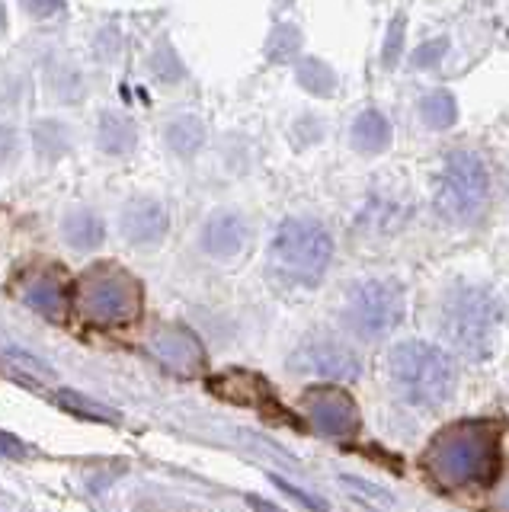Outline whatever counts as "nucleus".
I'll use <instances>...</instances> for the list:
<instances>
[{"mask_svg":"<svg viewBox=\"0 0 509 512\" xmlns=\"http://www.w3.org/2000/svg\"><path fill=\"white\" fill-rule=\"evenodd\" d=\"M423 468L445 490L490 484L500 468V426L487 420L445 426L423 452Z\"/></svg>","mask_w":509,"mask_h":512,"instance_id":"f257e3e1","label":"nucleus"},{"mask_svg":"<svg viewBox=\"0 0 509 512\" xmlns=\"http://www.w3.org/2000/svg\"><path fill=\"white\" fill-rule=\"evenodd\" d=\"M503 324L500 301L484 285H458L442 301L439 327L461 356L474 362L487 359L497 343V330Z\"/></svg>","mask_w":509,"mask_h":512,"instance_id":"f03ea898","label":"nucleus"},{"mask_svg":"<svg viewBox=\"0 0 509 512\" xmlns=\"http://www.w3.org/2000/svg\"><path fill=\"white\" fill-rule=\"evenodd\" d=\"M388 375L394 391L413 407H442L455 388V368L449 352L423 340L394 346L388 356Z\"/></svg>","mask_w":509,"mask_h":512,"instance_id":"7ed1b4c3","label":"nucleus"},{"mask_svg":"<svg viewBox=\"0 0 509 512\" xmlns=\"http://www.w3.org/2000/svg\"><path fill=\"white\" fill-rule=\"evenodd\" d=\"M74 304L93 327H125L141 314V285L122 266L97 263L77 282Z\"/></svg>","mask_w":509,"mask_h":512,"instance_id":"20e7f679","label":"nucleus"},{"mask_svg":"<svg viewBox=\"0 0 509 512\" xmlns=\"http://www.w3.org/2000/svg\"><path fill=\"white\" fill-rule=\"evenodd\" d=\"M436 202L442 218L461 224V228L481 221L490 208V170L484 157L471 148H455L452 154H445Z\"/></svg>","mask_w":509,"mask_h":512,"instance_id":"39448f33","label":"nucleus"},{"mask_svg":"<svg viewBox=\"0 0 509 512\" xmlns=\"http://www.w3.org/2000/svg\"><path fill=\"white\" fill-rule=\"evenodd\" d=\"M276 269L298 285H317L333 260V234L314 218H285L269 244Z\"/></svg>","mask_w":509,"mask_h":512,"instance_id":"423d86ee","label":"nucleus"},{"mask_svg":"<svg viewBox=\"0 0 509 512\" xmlns=\"http://www.w3.org/2000/svg\"><path fill=\"white\" fill-rule=\"evenodd\" d=\"M346 327L359 340L375 343L391 336L404 320V292L391 279H365L346 298L343 308Z\"/></svg>","mask_w":509,"mask_h":512,"instance_id":"0eeeda50","label":"nucleus"},{"mask_svg":"<svg viewBox=\"0 0 509 512\" xmlns=\"http://www.w3.org/2000/svg\"><path fill=\"white\" fill-rule=\"evenodd\" d=\"M301 410H305L308 423L327 439H353L359 432V407L356 400L349 397L343 388H333V384H317L308 388L301 397Z\"/></svg>","mask_w":509,"mask_h":512,"instance_id":"6e6552de","label":"nucleus"},{"mask_svg":"<svg viewBox=\"0 0 509 512\" xmlns=\"http://www.w3.org/2000/svg\"><path fill=\"white\" fill-rule=\"evenodd\" d=\"M13 292L17 298L45 317H65L68 304H71V292L65 282V272L55 266H33L26 269L23 276L13 282Z\"/></svg>","mask_w":509,"mask_h":512,"instance_id":"1a4fd4ad","label":"nucleus"},{"mask_svg":"<svg viewBox=\"0 0 509 512\" xmlns=\"http://www.w3.org/2000/svg\"><path fill=\"white\" fill-rule=\"evenodd\" d=\"M295 368L311 372L317 378H330V381H356L362 372V362L346 343L330 340V336H317V340L298 349Z\"/></svg>","mask_w":509,"mask_h":512,"instance_id":"9d476101","label":"nucleus"},{"mask_svg":"<svg viewBox=\"0 0 509 512\" xmlns=\"http://www.w3.org/2000/svg\"><path fill=\"white\" fill-rule=\"evenodd\" d=\"M148 349L154 352L157 362L177 375H196L205 368V349L199 343V336L180 324L157 327L148 340Z\"/></svg>","mask_w":509,"mask_h":512,"instance_id":"9b49d317","label":"nucleus"},{"mask_svg":"<svg viewBox=\"0 0 509 512\" xmlns=\"http://www.w3.org/2000/svg\"><path fill=\"white\" fill-rule=\"evenodd\" d=\"M170 215L157 199H135L122 212V234L135 247H157L167 237Z\"/></svg>","mask_w":509,"mask_h":512,"instance_id":"f8f14e48","label":"nucleus"},{"mask_svg":"<svg viewBox=\"0 0 509 512\" xmlns=\"http://www.w3.org/2000/svg\"><path fill=\"white\" fill-rule=\"evenodd\" d=\"M250 240V224L244 215L237 212H215L209 221L202 224L199 244L212 260H234L237 253L247 247Z\"/></svg>","mask_w":509,"mask_h":512,"instance_id":"ddd939ff","label":"nucleus"},{"mask_svg":"<svg viewBox=\"0 0 509 512\" xmlns=\"http://www.w3.org/2000/svg\"><path fill=\"white\" fill-rule=\"evenodd\" d=\"M394 141L391 122L381 109H365L356 116L353 128H349V144L359 154H385Z\"/></svg>","mask_w":509,"mask_h":512,"instance_id":"4468645a","label":"nucleus"},{"mask_svg":"<svg viewBox=\"0 0 509 512\" xmlns=\"http://www.w3.org/2000/svg\"><path fill=\"white\" fill-rule=\"evenodd\" d=\"M61 234H65V240L74 250H97L106 237V224L97 212H90V208H74V212H68L65 221H61Z\"/></svg>","mask_w":509,"mask_h":512,"instance_id":"2eb2a0df","label":"nucleus"},{"mask_svg":"<svg viewBox=\"0 0 509 512\" xmlns=\"http://www.w3.org/2000/svg\"><path fill=\"white\" fill-rule=\"evenodd\" d=\"M100 148L113 157H125L135 144H138V132H135V122L129 116H119V112H106L100 119Z\"/></svg>","mask_w":509,"mask_h":512,"instance_id":"dca6fc26","label":"nucleus"},{"mask_svg":"<svg viewBox=\"0 0 509 512\" xmlns=\"http://www.w3.org/2000/svg\"><path fill=\"white\" fill-rule=\"evenodd\" d=\"M164 141H167V148L173 154H180V157H193L202 151V144H205V125L202 119L196 116H177V119H170L167 128H164Z\"/></svg>","mask_w":509,"mask_h":512,"instance_id":"f3484780","label":"nucleus"},{"mask_svg":"<svg viewBox=\"0 0 509 512\" xmlns=\"http://www.w3.org/2000/svg\"><path fill=\"white\" fill-rule=\"evenodd\" d=\"M420 119L426 128H433V132H442V128H452L455 119H458V103L452 90H429L423 93L420 100Z\"/></svg>","mask_w":509,"mask_h":512,"instance_id":"a211bd4d","label":"nucleus"},{"mask_svg":"<svg viewBox=\"0 0 509 512\" xmlns=\"http://www.w3.org/2000/svg\"><path fill=\"white\" fill-rule=\"evenodd\" d=\"M295 77H298V84L314 96H330L333 90H337V74L330 71V64L317 61V58L298 61Z\"/></svg>","mask_w":509,"mask_h":512,"instance_id":"6ab92c4d","label":"nucleus"},{"mask_svg":"<svg viewBox=\"0 0 509 512\" xmlns=\"http://www.w3.org/2000/svg\"><path fill=\"white\" fill-rule=\"evenodd\" d=\"M33 144L39 148V154H45V157H61L71 148L68 128L58 125V122H39L36 132H33Z\"/></svg>","mask_w":509,"mask_h":512,"instance_id":"aec40b11","label":"nucleus"},{"mask_svg":"<svg viewBox=\"0 0 509 512\" xmlns=\"http://www.w3.org/2000/svg\"><path fill=\"white\" fill-rule=\"evenodd\" d=\"M404 32H407V13L397 10L394 20L388 26V39H385V48H381V64L391 71L397 68V61H401V52H404Z\"/></svg>","mask_w":509,"mask_h":512,"instance_id":"412c9836","label":"nucleus"},{"mask_svg":"<svg viewBox=\"0 0 509 512\" xmlns=\"http://www.w3.org/2000/svg\"><path fill=\"white\" fill-rule=\"evenodd\" d=\"M301 45V32L295 26H276L273 36H269V58L273 61H285L298 52Z\"/></svg>","mask_w":509,"mask_h":512,"instance_id":"4be33fe9","label":"nucleus"},{"mask_svg":"<svg viewBox=\"0 0 509 512\" xmlns=\"http://www.w3.org/2000/svg\"><path fill=\"white\" fill-rule=\"evenodd\" d=\"M154 74L161 77V80H180L183 77V64L177 61V55H173V48H167V45H161L154 52Z\"/></svg>","mask_w":509,"mask_h":512,"instance_id":"5701e85b","label":"nucleus"},{"mask_svg":"<svg viewBox=\"0 0 509 512\" xmlns=\"http://www.w3.org/2000/svg\"><path fill=\"white\" fill-rule=\"evenodd\" d=\"M23 10L36 20H52L55 13L65 10V0H23Z\"/></svg>","mask_w":509,"mask_h":512,"instance_id":"b1692460","label":"nucleus"},{"mask_svg":"<svg viewBox=\"0 0 509 512\" xmlns=\"http://www.w3.org/2000/svg\"><path fill=\"white\" fill-rule=\"evenodd\" d=\"M442 52H445V39L429 42V48H420L417 58H413V61H417V68H423V64H426V68H433V64L442 58Z\"/></svg>","mask_w":509,"mask_h":512,"instance_id":"393cba45","label":"nucleus"},{"mask_svg":"<svg viewBox=\"0 0 509 512\" xmlns=\"http://www.w3.org/2000/svg\"><path fill=\"white\" fill-rule=\"evenodd\" d=\"M276 484L285 490V493H289V496H295V500H301V503H305L308 509H314V512H324L327 509V503H321V500H314V496H308L305 490H298V487H292V484H285V480H279L276 477Z\"/></svg>","mask_w":509,"mask_h":512,"instance_id":"a878e982","label":"nucleus"},{"mask_svg":"<svg viewBox=\"0 0 509 512\" xmlns=\"http://www.w3.org/2000/svg\"><path fill=\"white\" fill-rule=\"evenodd\" d=\"M10 151H13V132H7V128L0 125V160H4Z\"/></svg>","mask_w":509,"mask_h":512,"instance_id":"bb28decb","label":"nucleus"},{"mask_svg":"<svg viewBox=\"0 0 509 512\" xmlns=\"http://www.w3.org/2000/svg\"><path fill=\"white\" fill-rule=\"evenodd\" d=\"M493 509H497V512H509V480L500 487L497 500H493Z\"/></svg>","mask_w":509,"mask_h":512,"instance_id":"cd10ccee","label":"nucleus"},{"mask_svg":"<svg viewBox=\"0 0 509 512\" xmlns=\"http://www.w3.org/2000/svg\"><path fill=\"white\" fill-rule=\"evenodd\" d=\"M279 4H292V0H279Z\"/></svg>","mask_w":509,"mask_h":512,"instance_id":"c85d7f7f","label":"nucleus"},{"mask_svg":"<svg viewBox=\"0 0 509 512\" xmlns=\"http://www.w3.org/2000/svg\"><path fill=\"white\" fill-rule=\"evenodd\" d=\"M0 20H4V13H0ZM0 26H4V23H0Z\"/></svg>","mask_w":509,"mask_h":512,"instance_id":"c756f323","label":"nucleus"}]
</instances>
